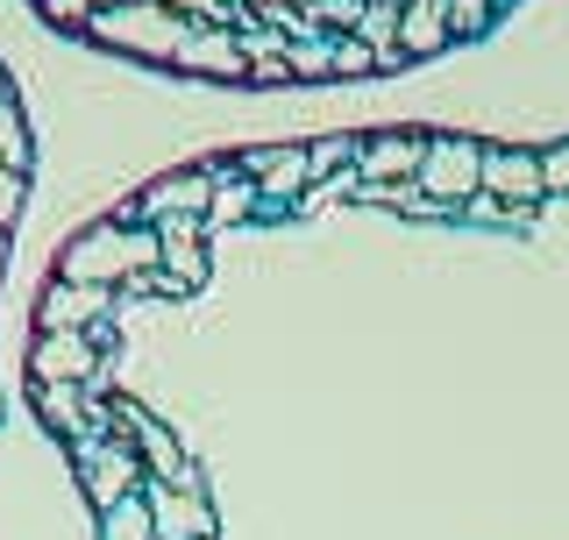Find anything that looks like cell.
<instances>
[{
	"instance_id": "14",
	"label": "cell",
	"mask_w": 569,
	"mask_h": 540,
	"mask_svg": "<svg viewBox=\"0 0 569 540\" xmlns=\"http://www.w3.org/2000/svg\"><path fill=\"white\" fill-rule=\"evenodd\" d=\"M36 377H43V384H79V377H93V341L86 334H43L36 341Z\"/></svg>"
},
{
	"instance_id": "29",
	"label": "cell",
	"mask_w": 569,
	"mask_h": 540,
	"mask_svg": "<svg viewBox=\"0 0 569 540\" xmlns=\"http://www.w3.org/2000/svg\"><path fill=\"white\" fill-rule=\"evenodd\" d=\"M86 8H93V0H50V14H58V22H86Z\"/></svg>"
},
{
	"instance_id": "30",
	"label": "cell",
	"mask_w": 569,
	"mask_h": 540,
	"mask_svg": "<svg viewBox=\"0 0 569 540\" xmlns=\"http://www.w3.org/2000/svg\"><path fill=\"white\" fill-rule=\"evenodd\" d=\"M363 8H406V0H363Z\"/></svg>"
},
{
	"instance_id": "23",
	"label": "cell",
	"mask_w": 569,
	"mask_h": 540,
	"mask_svg": "<svg viewBox=\"0 0 569 540\" xmlns=\"http://www.w3.org/2000/svg\"><path fill=\"white\" fill-rule=\"evenodd\" d=\"M378 64V50L370 43H356V36H335V79H356V71H370Z\"/></svg>"
},
{
	"instance_id": "22",
	"label": "cell",
	"mask_w": 569,
	"mask_h": 540,
	"mask_svg": "<svg viewBox=\"0 0 569 540\" xmlns=\"http://www.w3.org/2000/svg\"><path fill=\"white\" fill-rule=\"evenodd\" d=\"M356 150H363L356 136H328V142H313V150H307V164H313V178H328V171H349Z\"/></svg>"
},
{
	"instance_id": "21",
	"label": "cell",
	"mask_w": 569,
	"mask_h": 540,
	"mask_svg": "<svg viewBox=\"0 0 569 540\" xmlns=\"http://www.w3.org/2000/svg\"><path fill=\"white\" fill-rule=\"evenodd\" d=\"M157 8H171L178 22H192V29H228L236 22V0H157Z\"/></svg>"
},
{
	"instance_id": "24",
	"label": "cell",
	"mask_w": 569,
	"mask_h": 540,
	"mask_svg": "<svg viewBox=\"0 0 569 540\" xmlns=\"http://www.w3.org/2000/svg\"><path fill=\"white\" fill-rule=\"evenodd\" d=\"M43 406H50V420H58L71 441L86 434V427H79V399H71V384H50V391H43Z\"/></svg>"
},
{
	"instance_id": "10",
	"label": "cell",
	"mask_w": 569,
	"mask_h": 540,
	"mask_svg": "<svg viewBox=\"0 0 569 540\" xmlns=\"http://www.w3.org/2000/svg\"><path fill=\"white\" fill-rule=\"evenodd\" d=\"M129 448H136V462L142 470H157V483H171V491H192V462H186V448L171 441V427H157V420H129Z\"/></svg>"
},
{
	"instance_id": "4",
	"label": "cell",
	"mask_w": 569,
	"mask_h": 540,
	"mask_svg": "<svg viewBox=\"0 0 569 540\" xmlns=\"http://www.w3.org/2000/svg\"><path fill=\"white\" fill-rule=\"evenodd\" d=\"M79 456H86V491H93V506H121V498H136V477H142V462H136V448L129 441H114V448H93L79 434Z\"/></svg>"
},
{
	"instance_id": "27",
	"label": "cell",
	"mask_w": 569,
	"mask_h": 540,
	"mask_svg": "<svg viewBox=\"0 0 569 540\" xmlns=\"http://www.w3.org/2000/svg\"><path fill=\"white\" fill-rule=\"evenodd\" d=\"M14 207H22V164H8V157H0V228L14 221Z\"/></svg>"
},
{
	"instance_id": "9",
	"label": "cell",
	"mask_w": 569,
	"mask_h": 540,
	"mask_svg": "<svg viewBox=\"0 0 569 540\" xmlns=\"http://www.w3.org/2000/svg\"><path fill=\"white\" fill-rule=\"evenodd\" d=\"M150 527H157V540H213V506L200 491H171V483H157V491H150Z\"/></svg>"
},
{
	"instance_id": "3",
	"label": "cell",
	"mask_w": 569,
	"mask_h": 540,
	"mask_svg": "<svg viewBox=\"0 0 569 540\" xmlns=\"http://www.w3.org/2000/svg\"><path fill=\"white\" fill-rule=\"evenodd\" d=\"M413 186L449 213V207H462L477 186H485V150H477L470 136H427V157H420Z\"/></svg>"
},
{
	"instance_id": "17",
	"label": "cell",
	"mask_w": 569,
	"mask_h": 540,
	"mask_svg": "<svg viewBox=\"0 0 569 540\" xmlns=\"http://www.w3.org/2000/svg\"><path fill=\"white\" fill-rule=\"evenodd\" d=\"M263 200H257V186L249 178H213V200H207V221H242V213H257Z\"/></svg>"
},
{
	"instance_id": "7",
	"label": "cell",
	"mask_w": 569,
	"mask_h": 540,
	"mask_svg": "<svg viewBox=\"0 0 569 540\" xmlns=\"http://www.w3.org/2000/svg\"><path fill=\"white\" fill-rule=\"evenodd\" d=\"M242 178H257V200H299L313 186V164H307L299 142H284V150H249Z\"/></svg>"
},
{
	"instance_id": "26",
	"label": "cell",
	"mask_w": 569,
	"mask_h": 540,
	"mask_svg": "<svg viewBox=\"0 0 569 540\" xmlns=\"http://www.w3.org/2000/svg\"><path fill=\"white\" fill-rule=\"evenodd\" d=\"M22 150H29V142H22V114H14V100L0 93V157H8V164H22Z\"/></svg>"
},
{
	"instance_id": "11",
	"label": "cell",
	"mask_w": 569,
	"mask_h": 540,
	"mask_svg": "<svg viewBox=\"0 0 569 540\" xmlns=\"http://www.w3.org/2000/svg\"><path fill=\"white\" fill-rule=\"evenodd\" d=\"M213 178H221V171H186V178H164V186H150V192H142V213H150V221H207Z\"/></svg>"
},
{
	"instance_id": "5",
	"label": "cell",
	"mask_w": 569,
	"mask_h": 540,
	"mask_svg": "<svg viewBox=\"0 0 569 540\" xmlns=\"http://www.w3.org/2000/svg\"><path fill=\"white\" fill-rule=\"evenodd\" d=\"M420 157H427V136H406V129L370 136L363 150H356V178H363V186H406V178L420 171Z\"/></svg>"
},
{
	"instance_id": "8",
	"label": "cell",
	"mask_w": 569,
	"mask_h": 540,
	"mask_svg": "<svg viewBox=\"0 0 569 540\" xmlns=\"http://www.w3.org/2000/svg\"><path fill=\"white\" fill-rule=\"evenodd\" d=\"M157 284L164 292H192V284L207 278V242H200V221H164V236H157Z\"/></svg>"
},
{
	"instance_id": "28",
	"label": "cell",
	"mask_w": 569,
	"mask_h": 540,
	"mask_svg": "<svg viewBox=\"0 0 569 540\" xmlns=\"http://www.w3.org/2000/svg\"><path fill=\"white\" fill-rule=\"evenodd\" d=\"M541 186L548 192H569V142H556V150L541 157Z\"/></svg>"
},
{
	"instance_id": "31",
	"label": "cell",
	"mask_w": 569,
	"mask_h": 540,
	"mask_svg": "<svg viewBox=\"0 0 569 540\" xmlns=\"http://www.w3.org/2000/svg\"><path fill=\"white\" fill-rule=\"evenodd\" d=\"M0 270H8V242H0Z\"/></svg>"
},
{
	"instance_id": "12",
	"label": "cell",
	"mask_w": 569,
	"mask_h": 540,
	"mask_svg": "<svg viewBox=\"0 0 569 540\" xmlns=\"http://www.w3.org/2000/svg\"><path fill=\"white\" fill-rule=\"evenodd\" d=\"M171 64L186 71H213V79H249V58L236 43V29H186V50Z\"/></svg>"
},
{
	"instance_id": "18",
	"label": "cell",
	"mask_w": 569,
	"mask_h": 540,
	"mask_svg": "<svg viewBox=\"0 0 569 540\" xmlns=\"http://www.w3.org/2000/svg\"><path fill=\"white\" fill-rule=\"evenodd\" d=\"M100 540H157V527H150V498H121V506H107Z\"/></svg>"
},
{
	"instance_id": "20",
	"label": "cell",
	"mask_w": 569,
	"mask_h": 540,
	"mask_svg": "<svg viewBox=\"0 0 569 540\" xmlns=\"http://www.w3.org/2000/svg\"><path fill=\"white\" fill-rule=\"evenodd\" d=\"M356 43L385 50V58H399V8H363V22H356Z\"/></svg>"
},
{
	"instance_id": "15",
	"label": "cell",
	"mask_w": 569,
	"mask_h": 540,
	"mask_svg": "<svg viewBox=\"0 0 569 540\" xmlns=\"http://www.w3.org/2000/svg\"><path fill=\"white\" fill-rule=\"evenodd\" d=\"M100 284H71V278H58L50 284V299H43V334H79L86 320L100 313Z\"/></svg>"
},
{
	"instance_id": "16",
	"label": "cell",
	"mask_w": 569,
	"mask_h": 540,
	"mask_svg": "<svg viewBox=\"0 0 569 540\" xmlns=\"http://www.w3.org/2000/svg\"><path fill=\"white\" fill-rule=\"evenodd\" d=\"M299 14H307L313 36H356V22H363V0H299Z\"/></svg>"
},
{
	"instance_id": "1",
	"label": "cell",
	"mask_w": 569,
	"mask_h": 540,
	"mask_svg": "<svg viewBox=\"0 0 569 540\" xmlns=\"http://www.w3.org/2000/svg\"><path fill=\"white\" fill-rule=\"evenodd\" d=\"M157 270V236L150 228H93L64 249V278L71 284H114V278H142Z\"/></svg>"
},
{
	"instance_id": "13",
	"label": "cell",
	"mask_w": 569,
	"mask_h": 540,
	"mask_svg": "<svg viewBox=\"0 0 569 540\" xmlns=\"http://www.w3.org/2000/svg\"><path fill=\"white\" fill-rule=\"evenodd\" d=\"M449 0H406L399 8V58H435L449 43Z\"/></svg>"
},
{
	"instance_id": "25",
	"label": "cell",
	"mask_w": 569,
	"mask_h": 540,
	"mask_svg": "<svg viewBox=\"0 0 569 540\" xmlns=\"http://www.w3.org/2000/svg\"><path fill=\"white\" fill-rule=\"evenodd\" d=\"M491 8H498V0H449V29L456 36H477V29L491 22Z\"/></svg>"
},
{
	"instance_id": "19",
	"label": "cell",
	"mask_w": 569,
	"mask_h": 540,
	"mask_svg": "<svg viewBox=\"0 0 569 540\" xmlns=\"http://www.w3.org/2000/svg\"><path fill=\"white\" fill-rule=\"evenodd\" d=\"M284 71H292V79H335V36H313V43H284Z\"/></svg>"
},
{
	"instance_id": "6",
	"label": "cell",
	"mask_w": 569,
	"mask_h": 540,
	"mask_svg": "<svg viewBox=\"0 0 569 540\" xmlns=\"http://www.w3.org/2000/svg\"><path fill=\"white\" fill-rule=\"evenodd\" d=\"M477 192H491V200H506V207H533V200H548V186H541V157L533 150H485V186Z\"/></svg>"
},
{
	"instance_id": "2",
	"label": "cell",
	"mask_w": 569,
	"mask_h": 540,
	"mask_svg": "<svg viewBox=\"0 0 569 540\" xmlns=\"http://www.w3.org/2000/svg\"><path fill=\"white\" fill-rule=\"evenodd\" d=\"M86 29L100 36V43H114V50H136V58H178L186 50V29L192 22H178L171 8H107V14H86Z\"/></svg>"
}]
</instances>
